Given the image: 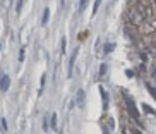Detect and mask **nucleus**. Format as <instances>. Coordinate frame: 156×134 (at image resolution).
<instances>
[{"instance_id":"nucleus-1","label":"nucleus","mask_w":156,"mask_h":134,"mask_svg":"<svg viewBox=\"0 0 156 134\" xmlns=\"http://www.w3.org/2000/svg\"><path fill=\"white\" fill-rule=\"evenodd\" d=\"M127 100V108H129V112H130V115H132V119L137 122V124H141V117H139V112H137V108L134 107V103H132V100L130 98H125Z\"/></svg>"},{"instance_id":"nucleus-2","label":"nucleus","mask_w":156,"mask_h":134,"mask_svg":"<svg viewBox=\"0 0 156 134\" xmlns=\"http://www.w3.org/2000/svg\"><path fill=\"white\" fill-rule=\"evenodd\" d=\"M9 86H10L9 76H7V74H2V76H0V89H2V91H7V89H9Z\"/></svg>"},{"instance_id":"nucleus-3","label":"nucleus","mask_w":156,"mask_h":134,"mask_svg":"<svg viewBox=\"0 0 156 134\" xmlns=\"http://www.w3.org/2000/svg\"><path fill=\"white\" fill-rule=\"evenodd\" d=\"M76 98H77V105L79 107H84V91H83V89H79V91H77V96H76Z\"/></svg>"},{"instance_id":"nucleus-4","label":"nucleus","mask_w":156,"mask_h":134,"mask_svg":"<svg viewBox=\"0 0 156 134\" xmlns=\"http://www.w3.org/2000/svg\"><path fill=\"white\" fill-rule=\"evenodd\" d=\"M48 19H50V9L46 7L45 12H43V19H41V24H46L48 23Z\"/></svg>"},{"instance_id":"nucleus-5","label":"nucleus","mask_w":156,"mask_h":134,"mask_svg":"<svg viewBox=\"0 0 156 134\" xmlns=\"http://www.w3.org/2000/svg\"><path fill=\"white\" fill-rule=\"evenodd\" d=\"M100 91H101V96H103V102H105V108H106V105H108V95H106V91H105L103 88H101Z\"/></svg>"},{"instance_id":"nucleus-6","label":"nucleus","mask_w":156,"mask_h":134,"mask_svg":"<svg viewBox=\"0 0 156 134\" xmlns=\"http://www.w3.org/2000/svg\"><path fill=\"white\" fill-rule=\"evenodd\" d=\"M100 4H101V0H94V5H93V14H96V12H98Z\"/></svg>"},{"instance_id":"nucleus-7","label":"nucleus","mask_w":156,"mask_h":134,"mask_svg":"<svg viewBox=\"0 0 156 134\" xmlns=\"http://www.w3.org/2000/svg\"><path fill=\"white\" fill-rule=\"evenodd\" d=\"M86 9V0H81L79 2V10H84Z\"/></svg>"},{"instance_id":"nucleus-8","label":"nucleus","mask_w":156,"mask_h":134,"mask_svg":"<svg viewBox=\"0 0 156 134\" xmlns=\"http://www.w3.org/2000/svg\"><path fill=\"white\" fill-rule=\"evenodd\" d=\"M105 72H106V65L103 64V65L100 67V74H101V76H105Z\"/></svg>"},{"instance_id":"nucleus-9","label":"nucleus","mask_w":156,"mask_h":134,"mask_svg":"<svg viewBox=\"0 0 156 134\" xmlns=\"http://www.w3.org/2000/svg\"><path fill=\"white\" fill-rule=\"evenodd\" d=\"M51 125H53V127L57 125V114H53V115H51Z\"/></svg>"},{"instance_id":"nucleus-10","label":"nucleus","mask_w":156,"mask_h":134,"mask_svg":"<svg viewBox=\"0 0 156 134\" xmlns=\"http://www.w3.org/2000/svg\"><path fill=\"white\" fill-rule=\"evenodd\" d=\"M142 108H144V110H146L147 114H154V112H153V110H151V108H149V107H147V105H144V107H142Z\"/></svg>"},{"instance_id":"nucleus-11","label":"nucleus","mask_w":156,"mask_h":134,"mask_svg":"<svg viewBox=\"0 0 156 134\" xmlns=\"http://www.w3.org/2000/svg\"><path fill=\"white\" fill-rule=\"evenodd\" d=\"M43 127H45V131H48V120H43Z\"/></svg>"},{"instance_id":"nucleus-12","label":"nucleus","mask_w":156,"mask_h":134,"mask_svg":"<svg viewBox=\"0 0 156 134\" xmlns=\"http://www.w3.org/2000/svg\"><path fill=\"white\" fill-rule=\"evenodd\" d=\"M112 48H113V45H106V53H108V52H112Z\"/></svg>"}]
</instances>
